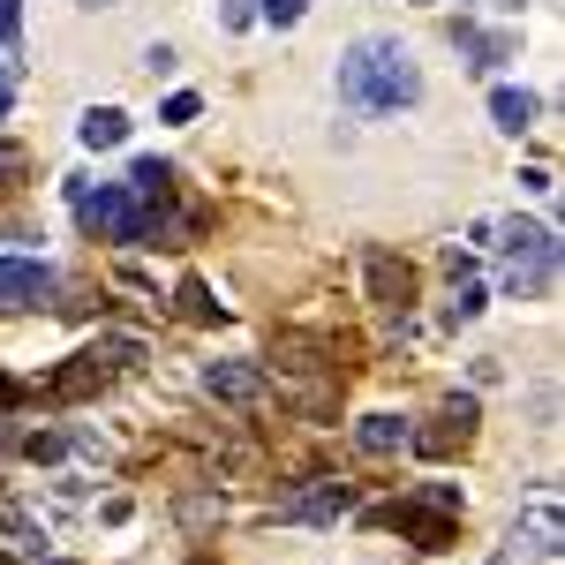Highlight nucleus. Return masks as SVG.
I'll return each mask as SVG.
<instances>
[{
	"label": "nucleus",
	"instance_id": "4468645a",
	"mask_svg": "<svg viewBox=\"0 0 565 565\" xmlns=\"http://www.w3.org/2000/svg\"><path fill=\"white\" fill-rule=\"evenodd\" d=\"M527 551H543V558L558 551V505H551V498H543V505L527 513Z\"/></svg>",
	"mask_w": 565,
	"mask_h": 565
},
{
	"label": "nucleus",
	"instance_id": "dca6fc26",
	"mask_svg": "<svg viewBox=\"0 0 565 565\" xmlns=\"http://www.w3.org/2000/svg\"><path fill=\"white\" fill-rule=\"evenodd\" d=\"M181 317H196V324H212V317H218V302H212L204 279H181Z\"/></svg>",
	"mask_w": 565,
	"mask_h": 565
},
{
	"label": "nucleus",
	"instance_id": "0eeeda50",
	"mask_svg": "<svg viewBox=\"0 0 565 565\" xmlns=\"http://www.w3.org/2000/svg\"><path fill=\"white\" fill-rule=\"evenodd\" d=\"M348 505H354L348 482H317V490H302V498H287L279 513H287V521H332V513H348Z\"/></svg>",
	"mask_w": 565,
	"mask_h": 565
},
{
	"label": "nucleus",
	"instance_id": "7ed1b4c3",
	"mask_svg": "<svg viewBox=\"0 0 565 565\" xmlns=\"http://www.w3.org/2000/svg\"><path fill=\"white\" fill-rule=\"evenodd\" d=\"M505 295H535L558 271V234L551 226H505Z\"/></svg>",
	"mask_w": 565,
	"mask_h": 565
},
{
	"label": "nucleus",
	"instance_id": "9b49d317",
	"mask_svg": "<svg viewBox=\"0 0 565 565\" xmlns=\"http://www.w3.org/2000/svg\"><path fill=\"white\" fill-rule=\"evenodd\" d=\"M76 136H84L90 151H114V143H129V114H121V106H98V114H84Z\"/></svg>",
	"mask_w": 565,
	"mask_h": 565
},
{
	"label": "nucleus",
	"instance_id": "5701e85b",
	"mask_svg": "<svg viewBox=\"0 0 565 565\" xmlns=\"http://www.w3.org/2000/svg\"><path fill=\"white\" fill-rule=\"evenodd\" d=\"M90 8H106V0H90Z\"/></svg>",
	"mask_w": 565,
	"mask_h": 565
},
{
	"label": "nucleus",
	"instance_id": "4be33fe9",
	"mask_svg": "<svg viewBox=\"0 0 565 565\" xmlns=\"http://www.w3.org/2000/svg\"><path fill=\"white\" fill-rule=\"evenodd\" d=\"M0 114H8V84H0Z\"/></svg>",
	"mask_w": 565,
	"mask_h": 565
},
{
	"label": "nucleus",
	"instance_id": "423d86ee",
	"mask_svg": "<svg viewBox=\"0 0 565 565\" xmlns=\"http://www.w3.org/2000/svg\"><path fill=\"white\" fill-rule=\"evenodd\" d=\"M370 295H377L385 309H407L415 302V271L392 257V249H370Z\"/></svg>",
	"mask_w": 565,
	"mask_h": 565
},
{
	"label": "nucleus",
	"instance_id": "20e7f679",
	"mask_svg": "<svg viewBox=\"0 0 565 565\" xmlns=\"http://www.w3.org/2000/svg\"><path fill=\"white\" fill-rule=\"evenodd\" d=\"M452 513H460V490H452V482H430L415 505H399V527H415L423 551H445V543H452Z\"/></svg>",
	"mask_w": 565,
	"mask_h": 565
},
{
	"label": "nucleus",
	"instance_id": "39448f33",
	"mask_svg": "<svg viewBox=\"0 0 565 565\" xmlns=\"http://www.w3.org/2000/svg\"><path fill=\"white\" fill-rule=\"evenodd\" d=\"M53 295V271L39 257H0V309H39Z\"/></svg>",
	"mask_w": 565,
	"mask_h": 565
},
{
	"label": "nucleus",
	"instance_id": "9d476101",
	"mask_svg": "<svg viewBox=\"0 0 565 565\" xmlns=\"http://www.w3.org/2000/svg\"><path fill=\"white\" fill-rule=\"evenodd\" d=\"M407 423H399V415H362V423H354V445H362V452H399V445H407Z\"/></svg>",
	"mask_w": 565,
	"mask_h": 565
},
{
	"label": "nucleus",
	"instance_id": "2eb2a0df",
	"mask_svg": "<svg viewBox=\"0 0 565 565\" xmlns=\"http://www.w3.org/2000/svg\"><path fill=\"white\" fill-rule=\"evenodd\" d=\"M445 317H452V324H468V317H482V287L468 279V271H452V302H445Z\"/></svg>",
	"mask_w": 565,
	"mask_h": 565
},
{
	"label": "nucleus",
	"instance_id": "412c9836",
	"mask_svg": "<svg viewBox=\"0 0 565 565\" xmlns=\"http://www.w3.org/2000/svg\"><path fill=\"white\" fill-rule=\"evenodd\" d=\"M490 565H527V551H521V543H505V551H498Z\"/></svg>",
	"mask_w": 565,
	"mask_h": 565
},
{
	"label": "nucleus",
	"instance_id": "ddd939ff",
	"mask_svg": "<svg viewBox=\"0 0 565 565\" xmlns=\"http://www.w3.org/2000/svg\"><path fill=\"white\" fill-rule=\"evenodd\" d=\"M129 189L143 204H167V189H174V167H159V159H136L129 167Z\"/></svg>",
	"mask_w": 565,
	"mask_h": 565
},
{
	"label": "nucleus",
	"instance_id": "f8f14e48",
	"mask_svg": "<svg viewBox=\"0 0 565 565\" xmlns=\"http://www.w3.org/2000/svg\"><path fill=\"white\" fill-rule=\"evenodd\" d=\"M490 114H498V129H535V98H527V90H513V84H498L490 90Z\"/></svg>",
	"mask_w": 565,
	"mask_h": 565
},
{
	"label": "nucleus",
	"instance_id": "1a4fd4ad",
	"mask_svg": "<svg viewBox=\"0 0 565 565\" xmlns=\"http://www.w3.org/2000/svg\"><path fill=\"white\" fill-rule=\"evenodd\" d=\"M452 45L468 53V68H498V61H513V39H498V31H476V23H452Z\"/></svg>",
	"mask_w": 565,
	"mask_h": 565
},
{
	"label": "nucleus",
	"instance_id": "f257e3e1",
	"mask_svg": "<svg viewBox=\"0 0 565 565\" xmlns=\"http://www.w3.org/2000/svg\"><path fill=\"white\" fill-rule=\"evenodd\" d=\"M340 98L354 114H399L423 98V68L399 39H354L340 53Z\"/></svg>",
	"mask_w": 565,
	"mask_h": 565
},
{
	"label": "nucleus",
	"instance_id": "a211bd4d",
	"mask_svg": "<svg viewBox=\"0 0 565 565\" xmlns=\"http://www.w3.org/2000/svg\"><path fill=\"white\" fill-rule=\"evenodd\" d=\"M196 114H204L196 90H174V98H167V121H196Z\"/></svg>",
	"mask_w": 565,
	"mask_h": 565
},
{
	"label": "nucleus",
	"instance_id": "aec40b11",
	"mask_svg": "<svg viewBox=\"0 0 565 565\" xmlns=\"http://www.w3.org/2000/svg\"><path fill=\"white\" fill-rule=\"evenodd\" d=\"M15 23H23V0H0V39H15Z\"/></svg>",
	"mask_w": 565,
	"mask_h": 565
},
{
	"label": "nucleus",
	"instance_id": "f03ea898",
	"mask_svg": "<svg viewBox=\"0 0 565 565\" xmlns=\"http://www.w3.org/2000/svg\"><path fill=\"white\" fill-rule=\"evenodd\" d=\"M76 218H84L90 234H106V242H143V234H151V204L136 196L129 181L84 189V196H76Z\"/></svg>",
	"mask_w": 565,
	"mask_h": 565
},
{
	"label": "nucleus",
	"instance_id": "f3484780",
	"mask_svg": "<svg viewBox=\"0 0 565 565\" xmlns=\"http://www.w3.org/2000/svg\"><path fill=\"white\" fill-rule=\"evenodd\" d=\"M302 8H309V0H264V23L287 31V23H302Z\"/></svg>",
	"mask_w": 565,
	"mask_h": 565
},
{
	"label": "nucleus",
	"instance_id": "6e6552de",
	"mask_svg": "<svg viewBox=\"0 0 565 565\" xmlns=\"http://www.w3.org/2000/svg\"><path fill=\"white\" fill-rule=\"evenodd\" d=\"M204 385H212L218 399H234V407H257V399H264V377L249 370V362H212Z\"/></svg>",
	"mask_w": 565,
	"mask_h": 565
},
{
	"label": "nucleus",
	"instance_id": "6ab92c4d",
	"mask_svg": "<svg viewBox=\"0 0 565 565\" xmlns=\"http://www.w3.org/2000/svg\"><path fill=\"white\" fill-rule=\"evenodd\" d=\"M249 15H257V8H249V0H218V23H226V31H242V23H249Z\"/></svg>",
	"mask_w": 565,
	"mask_h": 565
}]
</instances>
